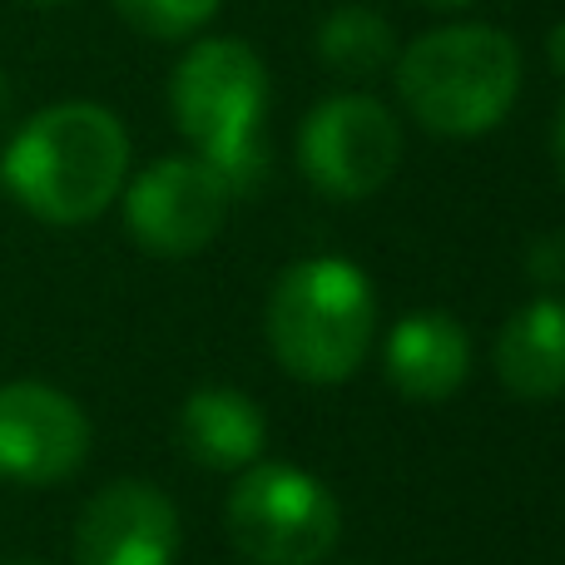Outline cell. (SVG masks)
<instances>
[{"label": "cell", "instance_id": "6da1fadb", "mask_svg": "<svg viewBox=\"0 0 565 565\" xmlns=\"http://www.w3.org/2000/svg\"><path fill=\"white\" fill-rule=\"evenodd\" d=\"M129 174V135L105 105L65 99L15 129L0 159V189L40 224L75 228L119 199Z\"/></svg>", "mask_w": 565, "mask_h": 565}, {"label": "cell", "instance_id": "7a4b0ae2", "mask_svg": "<svg viewBox=\"0 0 565 565\" xmlns=\"http://www.w3.org/2000/svg\"><path fill=\"white\" fill-rule=\"evenodd\" d=\"M516 89L521 50L497 25H441L397 55V95L431 135H487L511 115Z\"/></svg>", "mask_w": 565, "mask_h": 565}, {"label": "cell", "instance_id": "3957f363", "mask_svg": "<svg viewBox=\"0 0 565 565\" xmlns=\"http://www.w3.org/2000/svg\"><path fill=\"white\" fill-rule=\"evenodd\" d=\"M372 332H377V298L367 274L348 258H302L274 282L268 342L298 382L312 387L348 382L372 352Z\"/></svg>", "mask_w": 565, "mask_h": 565}, {"label": "cell", "instance_id": "277c9868", "mask_svg": "<svg viewBox=\"0 0 565 565\" xmlns=\"http://www.w3.org/2000/svg\"><path fill=\"white\" fill-rule=\"evenodd\" d=\"M169 109L199 159L224 174L234 199L264 179L258 125L268 109V70L244 40H199L169 79Z\"/></svg>", "mask_w": 565, "mask_h": 565}, {"label": "cell", "instance_id": "5b68a950", "mask_svg": "<svg viewBox=\"0 0 565 565\" xmlns=\"http://www.w3.org/2000/svg\"><path fill=\"white\" fill-rule=\"evenodd\" d=\"M228 536L254 565H318L342 536V511L318 477L254 461L228 497Z\"/></svg>", "mask_w": 565, "mask_h": 565}, {"label": "cell", "instance_id": "8992f818", "mask_svg": "<svg viewBox=\"0 0 565 565\" xmlns=\"http://www.w3.org/2000/svg\"><path fill=\"white\" fill-rule=\"evenodd\" d=\"M402 159V129L372 95H328L298 129V164L328 199H367Z\"/></svg>", "mask_w": 565, "mask_h": 565}, {"label": "cell", "instance_id": "52a82bcc", "mask_svg": "<svg viewBox=\"0 0 565 565\" xmlns=\"http://www.w3.org/2000/svg\"><path fill=\"white\" fill-rule=\"evenodd\" d=\"M228 204H234V189L224 184V174L209 159L199 154L154 159L125 189V228L145 254L189 258L218 238Z\"/></svg>", "mask_w": 565, "mask_h": 565}, {"label": "cell", "instance_id": "ba28073f", "mask_svg": "<svg viewBox=\"0 0 565 565\" xmlns=\"http://www.w3.org/2000/svg\"><path fill=\"white\" fill-rule=\"evenodd\" d=\"M89 457V417L75 397L45 382L0 387V477L20 487H55Z\"/></svg>", "mask_w": 565, "mask_h": 565}, {"label": "cell", "instance_id": "9c48e42d", "mask_svg": "<svg viewBox=\"0 0 565 565\" xmlns=\"http://www.w3.org/2000/svg\"><path fill=\"white\" fill-rule=\"evenodd\" d=\"M179 511L149 481H109L75 526L79 565H174Z\"/></svg>", "mask_w": 565, "mask_h": 565}, {"label": "cell", "instance_id": "30bf717a", "mask_svg": "<svg viewBox=\"0 0 565 565\" xmlns=\"http://www.w3.org/2000/svg\"><path fill=\"white\" fill-rule=\"evenodd\" d=\"M387 382L412 402H441L467 382L471 372V342L467 328L447 312H412L387 332L382 348Z\"/></svg>", "mask_w": 565, "mask_h": 565}, {"label": "cell", "instance_id": "8fae6325", "mask_svg": "<svg viewBox=\"0 0 565 565\" xmlns=\"http://www.w3.org/2000/svg\"><path fill=\"white\" fill-rule=\"evenodd\" d=\"M264 407L234 387H199L179 412V447L209 471H248L264 457Z\"/></svg>", "mask_w": 565, "mask_h": 565}, {"label": "cell", "instance_id": "7c38bea8", "mask_svg": "<svg viewBox=\"0 0 565 565\" xmlns=\"http://www.w3.org/2000/svg\"><path fill=\"white\" fill-rule=\"evenodd\" d=\"M497 377L507 382L516 397L541 402L565 392V302L536 298L497 338Z\"/></svg>", "mask_w": 565, "mask_h": 565}, {"label": "cell", "instance_id": "4fadbf2b", "mask_svg": "<svg viewBox=\"0 0 565 565\" xmlns=\"http://www.w3.org/2000/svg\"><path fill=\"white\" fill-rule=\"evenodd\" d=\"M318 55L328 70L348 79H372L397 60V35L392 25L367 6H338L318 25Z\"/></svg>", "mask_w": 565, "mask_h": 565}, {"label": "cell", "instance_id": "5bb4252c", "mask_svg": "<svg viewBox=\"0 0 565 565\" xmlns=\"http://www.w3.org/2000/svg\"><path fill=\"white\" fill-rule=\"evenodd\" d=\"M115 6L149 40H189L218 15V0H115Z\"/></svg>", "mask_w": 565, "mask_h": 565}, {"label": "cell", "instance_id": "9a60e30c", "mask_svg": "<svg viewBox=\"0 0 565 565\" xmlns=\"http://www.w3.org/2000/svg\"><path fill=\"white\" fill-rule=\"evenodd\" d=\"M531 278L541 282H565V234H541L531 244V258H526Z\"/></svg>", "mask_w": 565, "mask_h": 565}, {"label": "cell", "instance_id": "2e32d148", "mask_svg": "<svg viewBox=\"0 0 565 565\" xmlns=\"http://www.w3.org/2000/svg\"><path fill=\"white\" fill-rule=\"evenodd\" d=\"M546 50H551V65H556V75H565V20H561L556 30H551Z\"/></svg>", "mask_w": 565, "mask_h": 565}, {"label": "cell", "instance_id": "e0dca14e", "mask_svg": "<svg viewBox=\"0 0 565 565\" xmlns=\"http://www.w3.org/2000/svg\"><path fill=\"white\" fill-rule=\"evenodd\" d=\"M10 125V79H6V70H0V129Z\"/></svg>", "mask_w": 565, "mask_h": 565}, {"label": "cell", "instance_id": "ac0fdd59", "mask_svg": "<svg viewBox=\"0 0 565 565\" xmlns=\"http://www.w3.org/2000/svg\"><path fill=\"white\" fill-rule=\"evenodd\" d=\"M556 164H561V174H565V109H561V119H556Z\"/></svg>", "mask_w": 565, "mask_h": 565}, {"label": "cell", "instance_id": "d6986e66", "mask_svg": "<svg viewBox=\"0 0 565 565\" xmlns=\"http://www.w3.org/2000/svg\"><path fill=\"white\" fill-rule=\"evenodd\" d=\"M422 6H431V10H461V6H471V0H422Z\"/></svg>", "mask_w": 565, "mask_h": 565}, {"label": "cell", "instance_id": "ffe728a7", "mask_svg": "<svg viewBox=\"0 0 565 565\" xmlns=\"http://www.w3.org/2000/svg\"><path fill=\"white\" fill-rule=\"evenodd\" d=\"M25 6H65V0H25Z\"/></svg>", "mask_w": 565, "mask_h": 565}, {"label": "cell", "instance_id": "44dd1931", "mask_svg": "<svg viewBox=\"0 0 565 565\" xmlns=\"http://www.w3.org/2000/svg\"><path fill=\"white\" fill-rule=\"evenodd\" d=\"M10 565H45V561H10Z\"/></svg>", "mask_w": 565, "mask_h": 565}]
</instances>
